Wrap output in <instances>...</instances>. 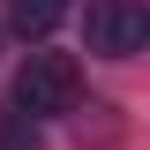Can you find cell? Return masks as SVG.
Instances as JSON below:
<instances>
[{"label": "cell", "instance_id": "1", "mask_svg": "<svg viewBox=\"0 0 150 150\" xmlns=\"http://www.w3.org/2000/svg\"><path fill=\"white\" fill-rule=\"evenodd\" d=\"M75 98H83V68H75L68 53H30L15 75V112H30V120H53V112H75Z\"/></svg>", "mask_w": 150, "mask_h": 150}, {"label": "cell", "instance_id": "2", "mask_svg": "<svg viewBox=\"0 0 150 150\" xmlns=\"http://www.w3.org/2000/svg\"><path fill=\"white\" fill-rule=\"evenodd\" d=\"M83 45L98 60H135L150 45V15L143 0H90V15H83Z\"/></svg>", "mask_w": 150, "mask_h": 150}, {"label": "cell", "instance_id": "3", "mask_svg": "<svg viewBox=\"0 0 150 150\" xmlns=\"http://www.w3.org/2000/svg\"><path fill=\"white\" fill-rule=\"evenodd\" d=\"M8 8V30L15 38H53L60 15H68V0H0Z\"/></svg>", "mask_w": 150, "mask_h": 150}]
</instances>
